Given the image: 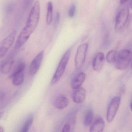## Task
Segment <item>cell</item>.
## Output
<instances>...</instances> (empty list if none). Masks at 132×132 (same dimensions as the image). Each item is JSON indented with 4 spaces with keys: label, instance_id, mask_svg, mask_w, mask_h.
<instances>
[{
    "label": "cell",
    "instance_id": "1",
    "mask_svg": "<svg viewBox=\"0 0 132 132\" xmlns=\"http://www.w3.org/2000/svg\"><path fill=\"white\" fill-rule=\"evenodd\" d=\"M40 14V2H35L30 11L26 26L19 35V40L22 42H26L30 36L38 26Z\"/></svg>",
    "mask_w": 132,
    "mask_h": 132
},
{
    "label": "cell",
    "instance_id": "2",
    "mask_svg": "<svg viewBox=\"0 0 132 132\" xmlns=\"http://www.w3.org/2000/svg\"><path fill=\"white\" fill-rule=\"evenodd\" d=\"M71 49H68L63 56L52 79V85L56 84L63 75L70 56Z\"/></svg>",
    "mask_w": 132,
    "mask_h": 132
},
{
    "label": "cell",
    "instance_id": "3",
    "mask_svg": "<svg viewBox=\"0 0 132 132\" xmlns=\"http://www.w3.org/2000/svg\"><path fill=\"white\" fill-rule=\"evenodd\" d=\"M132 57V52L129 50H121L117 55L116 67L120 70L126 69L131 64Z\"/></svg>",
    "mask_w": 132,
    "mask_h": 132
},
{
    "label": "cell",
    "instance_id": "4",
    "mask_svg": "<svg viewBox=\"0 0 132 132\" xmlns=\"http://www.w3.org/2000/svg\"><path fill=\"white\" fill-rule=\"evenodd\" d=\"M88 48V44L86 43L81 44L78 47L75 58V65L77 70L80 69L84 64Z\"/></svg>",
    "mask_w": 132,
    "mask_h": 132
},
{
    "label": "cell",
    "instance_id": "5",
    "mask_svg": "<svg viewBox=\"0 0 132 132\" xmlns=\"http://www.w3.org/2000/svg\"><path fill=\"white\" fill-rule=\"evenodd\" d=\"M129 14V8L128 7L121 9L118 12L115 25V29L116 32L121 31L124 28L128 20Z\"/></svg>",
    "mask_w": 132,
    "mask_h": 132
},
{
    "label": "cell",
    "instance_id": "6",
    "mask_svg": "<svg viewBox=\"0 0 132 132\" xmlns=\"http://www.w3.org/2000/svg\"><path fill=\"white\" fill-rule=\"evenodd\" d=\"M26 66L25 62H22L19 63L13 73L11 75L12 82L14 86H20L24 82V71Z\"/></svg>",
    "mask_w": 132,
    "mask_h": 132
},
{
    "label": "cell",
    "instance_id": "7",
    "mask_svg": "<svg viewBox=\"0 0 132 132\" xmlns=\"http://www.w3.org/2000/svg\"><path fill=\"white\" fill-rule=\"evenodd\" d=\"M16 34V30H13L0 43V59L5 56L9 50L13 45Z\"/></svg>",
    "mask_w": 132,
    "mask_h": 132
},
{
    "label": "cell",
    "instance_id": "8",
    "mask_svg": "<svg viewBox=\"0 0 132 132\" xmlns=\"http://www.w3.org/2000/svg\"><path fill=\"white\" fill-rule=\"evenodd\" d=\"M121 102V98L119 96L115 97L112 100L108 107L107 111V120L108 122H112L119 108Z\"/></svg>",
    "mask_w": 132,
    "mask_h": 132
},
{
    "label": "cell",
    "instance_id": "9",
    "mask_svg": "<svg viewBox=\"0 0 132 132\" xmlns=\"http://www.w3.org/2000/svg\"><path fill=\"white\" fill-rule=\"evenodd\" d=\"M44 54V51H41L32 61L29 69L30 74L32 76L35 75L38 73L43 59Z\"/></svg>",
    "mask_w": 132,
    "mask_h": 132
},
{
    "label": "cell",
    "instance_id": "10",
    "mask_svg": "<svg viewBox=\"0 0 132 132\" xmlns=\"http://www.w3.org/2000/svg\"><path fill=\"white\" fill-rule=\"evenodd\" d=\"M74 90L72 94V98L74 102L77 104L83 103L86 98V91L85 89L80 87Z\"/></svg>",
    "mask_w": 132,
    "mask_h": 132
},
{
    "label": "cell",
    "instance_id": "11",
    "mask_svg": "<svg viewBox=\"0 0 132 132\" xmlns=\"http://www.w3.org/2000/svg\"><path fill=\"white\" fill-rule=\"evenodd\" d=\"M69 101L65 95L61 94L56 97L54 102V105L56 108L62 110L66 108L69 104Z\"/></svg>",
    "mask_w": 132,
    "mask_h": 132
},
{
    "label": "cell",
    "instance_id": "12",
    "mask_svg": "<svg viewBox=\"0 0 132 132\" xmlns=\"http://www.w3.org/2000/svg\"><path fill=\"white\" fill-rule=\"evenodd\" d=\"M104 55L102 52H99L96 54L93 62V68L95 71L100 72L102 69L104 63Z\"/></svg>",
    "mask_w": 132,
    "mask_h": 132
},
{
    "label": "cell",
    "instance_id": "13",
    "mask_svg": "<svg viewBox=\"0 0 132 132\" xmlns=\"http://www.w3.org/2000/svg\"><path fill=\"white\" fill-rule=\"evenodd\" d=\"M86 75L83 72L79 73L72 79L71 83V87L73 89L80 87L83 84L86 79Z\"/></svg>",
    "mask_w": 132,
    "mask_h": 132
},
{
    "label": "cell",
    "instance_id": "14",
    "mask_svg": "<svg viewBox=\"0 0 132 132\" xmlns=\"http://www.w3.org/2000/svg\"><path fill=\"white\" fill-rule=\"evenodd\" d=\"M105 122L101 118H98L95 120L90 128L91 132H101L104 131L105 128Z\"/></svg>",
    "mask_w": 132,
    "mask_h": 132
},
{
    "label": "cell",
    "instance_id": "15",
    "mask_svg": "<svg viewBox=\"0 0 132 132\" xmlns=\"http://www.w3.org/2000/svg\"><path fill=\"white\" fill-rule=\"evenodd\" d=\"M14 62V60L12 58L4 60L0 65V71L2 73L4 74L9 73L11 70Z\"/></svg>",
    "mask_w": 132,
    "mask_h": 132
},
{
    "label": "cell",
    "instance_id": "16",
    "mask_svg": "<svg viewBox=\"0 0 132 132\" xmlns=\"http://www.w3.org/2000/svg\"><path fill=\"white\" fill-rule=\"evenodd\" d=\"M53 18V5L52 2L50 1L47 4V12L46 21L47 25H50L52 21Z\"/></svg>",
    "mask_w": 132,
    "mask_h": 132
},
{
    "label": "cell",
    "instance_id": "17",
    "mask_svg": "<svg viewBox=\"0 0 132 132\" xmlns=\"http://www.w3.org/2000/svg\"><path fill=\"white\" fill-rule=\"evenodd\" d=\"M94 112L92 109H89L87 111L84 119V124L85 126H88L92 124L94 119Z\"/></svg>",
    "mask_w": 132,
    "mask_h": 132
},
{
    "label": "cell",
    "instance_id": "18",
    "mask_svg": "<svg viewBox=\"0 0 132 132\" xmlns=\"http://www.w3.org/2000/svg\"><path fill=\"white\" fill-rule=\"evenodd\" d=\"M117 52L115 50H112L109 52L106 56L107 61L111 64L115 63L117 59Z\"/></svg>",
    "mask_w": 132,
    "mask_h": 132
},
{
    "label": "cell",
    "instance_id": "19",
    "mask_svg": "<svg viewBox=\"0 0 132 132\" xmlns=\"http://www.w3.org/2000/svg\"><path fill=\"white\" fill-rule=\"evenodd\" d=\"M33 122V117L30 116L27 119L23 125L20 131L27 132L28 131Z\"/></svg>",
    "mask_w": 132,
    "mask_h": 132
},
{
    "label": "cell",
    "instance_id": "20",
    "mask_svg": "<svg viewBox=\"0 0 132 132\" xmlns=\"http://www.w3.org/2000/svg\"><path fill=\"white\" fill-rule=\"evenodd\" d=\"M76 5L74 4L71 5L68 11V15L70 18H73L76 12Z\"/></svg>",
    "mask_w": 132,
    "mask_h": 132
},
{
    "label": "cell",
    "instance_id": "21",
    "mask_svg": "<svg viewBox=\"0 0 132 132\" xmlns=\"http://www.w3.org/2000/svg\"><path fill=\"white\" fill-rule=\"evenodd\" d=\"M71 126L70 124L68 123H66L63 126V128H62V132H68L70 131Z\"/></svg>",
    "mask_w": 132,
    "mask_h": 132
},
{
    "label": "cell",
    "instance_id": "22",
    "mask_svg": "<svg viewBox=\"0 0 132 132\" xmlns=\"http://www.w3.org/2000/svg\"><path fill=\"white\" fill-rule=\"evenodd\" d=\"M60 12H57L56 14L55 17V23L56 25H58L60 22Z\"/></svg>",
    "mask_w": 132,
    "mask_h": 132
},
{
    "label": "cell",
    "instance_id": "23",
    "mask_svg": "<svg viewBox=\"0 0 132 132\" xmlns=\"http://www.w3.org/2000/svg\"><path fill=\"white\" fill-rule=\"evenodd\" d=\"M5 97V93L4 91H0V101H2L4 100Z\"/></svg>",
    "mask_w": 132,
    "mask_h": 132
},
{
    "label": "cell",
    "instance_id": "24",
    "mask_svg": "<svg viewBox=\"0 0 132 132\" xmlns=\"http://www.w3.org/2000/svg\"><path fill=\"white\" fill-rule=\"evenodd\" d=\"M129 0H120V3L121 4H124L128 2Z\"/></svg>",
    "mask_w": 132,
    "mask_h": 132
},
{
    "label": "cell",
    "instance_id": "25",
    "mask_svg": "<svg viewBox=\"0 0 132 132\" xmlns=\"http://www.w3.org/2000/svg\"><path fill=\"white\" fill-rule=\"evenodd\" d=\"M5 131L4 129L2 126H0V132H4Z\"/></svg>",
    "mask_w": 132,
    "mask_h": 132
},
{
    "label": "cell",
    "instance_id": "26",
    "mask_svg": "<svg viewBox=\"0 0 132 132\" xmlns=\"http://www.w3.org/2000/svg\"><path fill=\"white\" fill-rule=\"evenodd\" d=\"M4 115V112H0V119L3 117V116Z\"/></svg>",
    "mask_w": 132,
    "mask_h": 132
},
{
    "label": "cell",
    "instance_id": "27",
    "mask_svg": "<svg viewBox=\"0 0 132 132\" xmlns=\"http://www.w3.org/2000/svg\"><path fill=\"white\" fill-rule=\"evenodd\" d=\"M130 7L132 10V0L131 1V2H130Z\"/></svg>",
    "mask_w": 132,
    "mask_h": 132
},
{
    "label": "cell",
    "instance_id": "28",
    "mask_svg": "<svg viewBox=\"0 0 132 132\" xmlns=\"http://www.w3.org/2000/svg\"><path fill=\"white\" fill-rule=\"evenodd\" d=\"M130 108H131V110L132 111V101L131 102V104H130Z\"/></svg>",
    "mask_w": 132,
    "mask_h": 132
},
{
    "label": "cell",
    "instance_id": "29",
    "mask_svg": "<svg viewBox=\"0 0 132 132\" xmlns=\"http://www.w3.org/2000/svg\"><path fill=\"white\" fill-rule=\"evenodd\" d=\"M32 1V0H28V2L29 3V4H30V3H31Z\"/></svg>",
    "mask_w": 132,
    "mask_h": 132
},
{
    "label": "cell",
    "instance_id": "30",
    "mask_svg": "<svg viewBox=\"0 0 132 132\" xmlns=\"http://www.w3.org/2000/svg\"><path fill=\"white\" fill-rule=\"evenodd\" d=\"M131 67L132 68V59H131Z\"/></svg>",
    "mask_w": 132,
    "mask_h": 132
}]
</instances>
